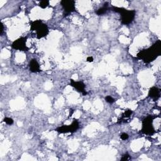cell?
Listing matches in <instances>:
<instances>
[{
	"instance_id": "6da1fadb",
	"label": "cell",
	"mask_w": 161,
	"mask_h": 161,
	"mask_svg": "<svg viewBox=\"0 0 161 161\" xmlns=\"http://www.w3.org/2000/svg\"><path fill=\"white\" fill-rule=\"evenodd\" d=\"M161 54V42L157 41L151 47L140 51L137 53V57L142 59L145 62L149 63L154 61Z\"/></svg>"
},
{
	"instance_id": "7a4b0ae2",
	"label": "cell",
	"mask_w": 161,
	"mask_h": 161,
	"mask_svg": "<svg viewBox=\"0 0 161 161\" xmlns=\"http://www.w3.org/2000/svg\"><path fill=\"white\" fill-rule=\"evenodd\" d=\"M112 10L121 15V22L123 25H129L133 22L135 18L136 12L135 10H128L124 8L113 6Z\"/></svg>"
},
{
	"instance_id": "3957f363",
	"label": "cell",
	"mask_w": 161,
	"mask_h": 161,
	"mask_svg": "<svg viewBox=\"0 0 161 161\" xmlns=\"http://www.w3.org/2000/svg\"><path fill=\"white\" fill-rule=\"evenodd\" d=\"M30 30L36 32L37 37L38 39L45 37L49 33V28L42 20H35L31 23Z\"/></svg>"
},
{
	"instance_id": "277c9868",
	"label": "cell",
	"mask_w": 161,
	"mask_h": 161,
	"mask_svg": "<svg viewBox=\"0 0 161 161\" xmlns=\"http://www.w3.org/2000/svg\"><path fill=\"white\" fill-rule=\"evenodd\" d=\"M153 118L152 116H147L142 122V132L145 135H152L155 133V130L153 127Z\"/></svg>"
},
{
	"instance_id": "5b68a950",
	"label": "cell",
	"mask_w": 161,
	"mask_h": 161,
	"mask_svg": "<svg viewBox=\"0 0 161 161\" xmlns=\"http://www.w3.org/2000/svg\"><path fill=\"white\" fill-rule=\"evenodd\" d=\"M79 128V124L77 120H74L73 123L69 125H62L61 127H58L56 129V131L60 133H74L76 132Z\"/></svg>"
},
{
	"instance_id": "8992f818",
	"label": "cell",
	"mask_w": 161,
	"mask_h": 161,
	"mask_svg": "<svg viewBox=\"0 0 161 161\" xmlns=\"http://www.w3.org/2000/svg\"><path fill=\"white\" fill-rule=\"evenodd\" d=\"M26 37H21L15 40L11 44V47L13 49L18 50L20 51H28L29 48L26 46Z\"/></svg>"
},
{
	"instance_id": "52a82bcc",
	"label": "cell",
	"mask_w": 161,
	"mask_h": 161,
	"mask_svg": "<svg viewBox=\"0 0 161 161\" xmlns=\"http://www.w3.org/2000/svg\"><path fill=\"white\" fill-rule=\"evenodd\" d=\"M61 5L64 9L65 16H68L76 11L75 2L73 0H62L61 2Z\"/></svg>"
},
{
	"instance_id": "ba28073f",
	"label": "cell",
	"mask_w": 161,
	"mask_h": 161,
	"mask_svg": "<svg viewBox=\"0 0 161 161\" xmlns=\"http://www.w3.org/2000/svg\"><path fill=\"white\" fill-rule=\"evenodd\" d=\"M71 85L78 92L82 93L83 95L86 96L88 95V92L85 91L86 86L82 81H75V80L71 79Z\"/></svg>"
},
{
	"instance_id": "9c48e42d",
	"label": "cell",
	"mask_w": 161,
	"mask_h": 161,
	"mask_svg": "<svg viewBox=\"0 0 161 161\" xmlns=\"http://www.w3.org/2000/svg\"><path fill=\"white\" fill-rule=\"evenodd\" d=\"M29 68L30 71L33 73H37L40 72V64L37 62V61L35 59L31 60L29 64Z\"/></svg>"
},
{
	"instance_id": "30bf717a",
	"label": "cell",
	"mask_w": 161,
	"mask_h": 161,
	"mask_svg": "<svg viewBox=\"0 0 161 161\" xmlns=\"http://www.w3.org/2000/svg\"><path fill=\"white\" fill-rule=\"evenodd\" d=\"M160 89L156 87H152L151 88L149 92V96L152 99L154 100H157L160 97Z\"/></svg>"
},
{
	"instance_id": "8fae6325",
	"label": "cell",
	"mask_w": 161,
	"mask_h": 161,
	"mask_svg": "<svg viewBox=\"0 0 161 161\" xmlns=\"http://www.w3.org/2000/svg\"><path fill=\"white\" fill-rule=\"evenodd\" d=\"M107 11H108V3H105L103 7L99 8L96 13L98 15H103L105 14Z\"/></svg>"
},
{
	"instance_id": "7c38bea8",
	"label": "cell",
	"mask_w": 161,
	"mask_h": 161,
	"mask_svg": "<svg viewBox=\"0 0 161 161\" xmlns=\"http://www.w3.org/2000/svg\"><path fill=\"white\" fill-rule=\"evenodd\" d=\"M133 112L131 110H127L125 111V112L122 115V120H125L126 118H128L130 117V116L132 115Z\"/></svg>"
},
{
	"instance_id": "4fadbf2b",
	"label": "cell",
	"mask_w": 161,
	"mask_h": 161,
	"mask_svg": "<svg viewBox=\"0 0 161 161\" xmlns=\"http://www.w3.org/2000/svg\"><path fill=\"white\" fill-rule=\"evenodd\" d=\"M49 1H47V0H44V1H41L39 3V6L42 8V9H45L46 8H47L49 6Z\"/></svg>"
},
{
	"instance_id": "5bb4252c",
	"label": "cell",
	"mask_w": 161,
	"mask_h": 161,
	"mask_svg": "<svg viewBox=\"0 0 161 161\" xmlns=\"http://www.w3.org/2000/svg\"><path fill=\"white\" fill-rule=\"evenodd\" d=\"M4 122H5L7 125H11L13 124V120L11 118H9V117H5L3 120Z\"/></svg>"
},
{
	"instance_id": "9a60e30c",
	"label": "cell",
	"mask_w": 161,
	"mask_h": 161,
	"mask_svg": "<svg viewBox=\"0 0 161 161\" xmlns=\"http://www.w3.org/2000/svg\"><path fill=\"white\" fill-rule=\"evenodd\" d=\"M105 100L107 103H108L110 104H112L113 103H115V100L111 96H107L105 97Z\"/></svg>"
},
{
	"instance_id": "2e32d148",
	"label": "cell",
	"mask_w": 161,
	"mask_h": 161,
	"mask_svg": "<svg viewBox=\"0 0 161 161\" xmlns=\"http://www.w3.org/2000/svg\"><path fill=\"white\" fill-rule=\"evenodd\" d=\"M120 138H121V139L123 140H127L128 139L129 135L126 133H123L121 134Z\"/></svg>"
},
{
	"instance_id": "e0dca14e",
	"label": "cell",
	"mask_w": 161,
	"mask_h": 161,
	"mask_svg": "<svg viewBox=\"0 0 161 161\" xmlns=\"http://www.w3.org/2000/svg\"><path fill=\"white\" fill-rule=\"evenodd\" d=\"M130 159H131V158L130 157V155L128 154H125L123 155V157L121 160H130Z\"/></svg>"
},
{
	"instance_id": "ac0fdd59",
	"label": "cell",
	"mask_w": 161,
	"mask_h": 161,
	"mask_svg": "<svg viewBox=\"0 0 161 161\" xmlns=\"http://www.w3.org/2000/svg\"><path fill=\"white\" fill-rule=\"evenodd\" d=\"M1 29H0V35H2L3 32H4V25L2 22H1Z\"/></svg>"
},
{
	"instance_id": "d6986e66",
	"label": "cell",
	"mask_w": 161,
	"mask_h": 161,
	"mask_svg": "<svg viewBox=\"0 0 161 161\" xmlns=\"http://www.w3.org/2000/svg\"><path fill=\"white\" fill-rule=\"evenodd\" d=\"M86 61H87V62H92L93 61H94V59H93L92 57H91V56H90V57H88L87 58Z\"/></svg>"
}]
</instances>
